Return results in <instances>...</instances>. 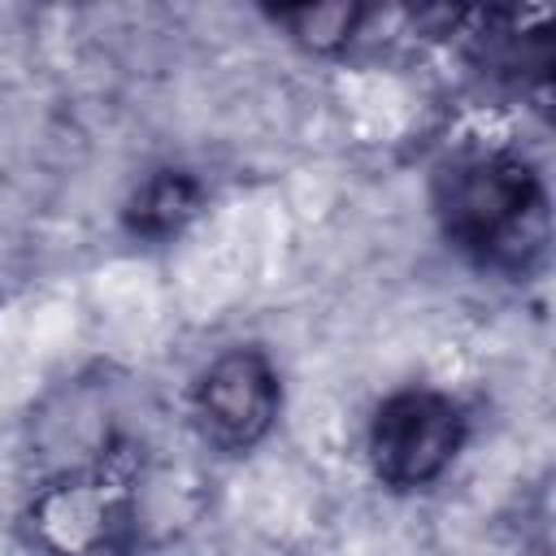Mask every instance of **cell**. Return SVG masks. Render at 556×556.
Returning <instances> with one entry per match:
<instances>
[{"mask_svg": "<svg viewBox=\"0 0 556 556\" xmlns=\"http://www.w3.org/2000/svg\"><path fill=\"white\" fill-rule=\"evenodd\" d=\"M200 200H204V191H200L195 174H187V169H156L130 195L126 226H130V235H143V239H169V235H178L200 213Z\"/></svg>", "mask_w": 556, "mask_h": 556, "instance_id": "277c9868", "label": "cell"}, {"mask_svg": "<svg viewBox=\"0 0 556 556\" xmlns=\"http://www.w3.org/2000/svg\"><path fill=\"white\" fill-rule=\"evenodd\" d=\"M282 404L278 374L261 348H230L222 352L191 387V417L204 443L222 452L256 447Z\"/></svg>", "mask_w": 556, "mask_h": 556, "instance_id": "3957f363", "label": "cell"}, {"mask_svg": "<svg viewBox=\"0 0 556 556\" xmlns=\"http://www.w3.org/2000/svg\"><path fill=\"white\" fill-rule=\"evenodd\" d=\"M434 217L478 269L521 278L547 252V187L508 148L456 152L434 174Z\"/></svg>", "mask_w": 556, "mask_h": 556, "instance_id": "6da1fadb", "label": "cell"}, {"mask_svg": "<svg viewBox=\"0 0 556 556\" xmlns=\"http://www.w3.org/2000/svg\"><path fill=\"white\" fill-rule=\"evenodd\" d=\"M465 443V408L434 387H404L387 395L369 417V465L378 482L417 491L443 478Z\"/></svg>", "mask_w": 556, "mask_h": 556, "instance_id": "7a4b0ae2", "label": "cell"}, {"mask_svg": "<svg viewBox=\"0 0 556 556\" xmlns=\"http://www.w3.org/2000/svg\"><path fill=\"white\" fill-rule=\"evenodd\" d=\"M356 9H343V4H326V9H282L278 22L295 26V35L313 48H330V43H343L356 26Z\"/></svg>", "mask_w": 556, "mask_h": 556, "instance_id": "5b68a950", "label": "cell"}]
</instances>
